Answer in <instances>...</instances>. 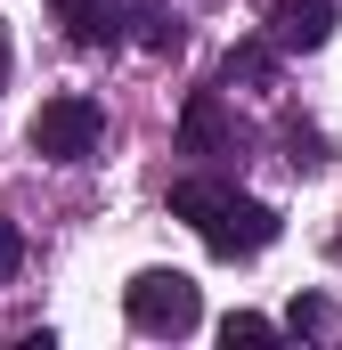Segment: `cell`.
<instances>
[{"mask_svg": "<svg viewBox=\"0 0 342 350\" xmlns=\"http://www.w3.org/2000/svg\"><path fill=\"white\" fill-rule=\"evenodd\" d=\"M277 139H285V163H302V172H310V163H326V139H318V122L285 114V122H277Z\"/></svg>", "mask_w": 342, "mask_h": 350, "instance_id": "7", "label": "cell"}, {"mask_svg": "<svg viewBox=\"0 0 342 350\" xmlns=\"http://www.w3.org/2000/svg\"><path fill=\"white\" fill-rule=\"evenodd\" d=\"M334 261H342V228H334Z\"/></svg>", "mask_w": 342, "mask_h": 350, "instance_id": "13", "label": "cell"}, {"mask_svg": "<svg viewBox=\"0 0 342 350\" xmlns=\"http://www.w3.org/2000/svg\"><path fill=\"white\" fill-rule=\"evenodd\" d=\"M25 139H33V155H49V163H90L98 139H106V114H98V98L66 90V98H49V106L33 114Z\"/></svg>", "mask_w": 342, "mask_h": 350, "instance_id": "3", "label": "cell"}, {"mask_svg": "<svg viewBox=\"0 0 342 350\" xmlns=\"http://www.w3.org/2000/svg\"><path fill=\"white\" fill-rule=\"evenodd\" d=\"M179 155H196V163L245 155V122L228 114V98H220V90H196V98L179 106Z\"/></svg>", "mask_w": 342, "mask_h": 350, "instance_id": "4", "label": "cell"}, {"mask_svg": "<svg viewBox=\"0 0 342 350\" xmlns=\"http://www.w3.org/2000/svg\"><path fill=\"white\" fill-rule=\"evenodd\" d=\"M171 212L220 253V261H245V253H269L277 245V212L261 204V196H245V187H228V179H212V172H187V179H171Z\"/></svg>", "mask_w": 342, "mask_h": 350, "instance_id": "1", "label": "cell"}, {"mask_svg": "<svg viewBox=\"0 0 342 350\" xmlns=\"http://www.w3.org/2000/svg\"><path fill=\"white\" fill-rule=\"evenodd\" d=\"M334 0H269V49H326Z\"/></svg>", "mask_w": 342, "mask_h": 350, "instance_id": "5", "label": "cell"}, {"mask_svg": "<svg viewBox=\"0 0 342 350\" xmlns=\"http://www.w3.org/2000/svg\"><path fill=\"white\" fill-rule=\"evenodd\" d=\"M0 82H8V25H0Z\"/></svg>", "mask_w": 342, "mask_h": 350, "instance_id": "12", "label": "cell"}, {"mask_svg": "<svg viewBox=\"0 0 342 350\" xmlns=\"http://www.w3.org/2000/svg\"><path fill=\"white\" fill-rule=\"evenodd\" d=\"M122 310H131L139 334H163V342H179V334L204 326V293H196L187 269H139V277L122 285Z\"/></svg>", "mask_w": 342, "mask_h": 350, "instance_id": "2", "label": "cell"}, {"mask_svg": "<svg viewBox=\"0 0 342 350\" xmlns=\"http://www.w3.org/2000/svg\"><path fill=\"white\" fill-rule=\"evenodd\" d=\"M326 326H334V301H326V293H293L285 334H326Z\"/></svg>", "mask_w": 342, "mask_h": 350, "instance_id": "9", "label": "cell"}, {"mask_svg": "<svg viewBox=\"0 0 342 350\" xmlns=\"http://www.w3.org/2000/svg\"><path fill=\"white\" fill-rule=\"evenodd\" d=\"M25 269V237H16V220H0V285Z\"/></svg>", "mask_w": 342, "mask_h": 350, "instance_id": "11", "label": "cell"}, {"mask_svg": "<svg viewBox=\"0 0 342 350\" xmlns=\"http://www.w3.org/2000/svg\"><path fill=\"white\" fill-rule=\"evenodd\" d=\"M131 25H139V41H147V49H155V57H179V41H187V33H179V25H171L163 8H155V0H147V8H139V16H131Z\"/></svg>", "mask_w": 342, "mask_h": 350, "instance_id": "8", "label": "cell"}, {"mask_svg": "<svg viewBox=\"0 0 342 350\" xmlns=\"http://www.w3.org/2000/svg\"><path fill=\"white\" fill-rule=\"evenodd\" d=\"M220 342H228V350H237V342H277V326L253 318V310H228V318H220Z\"/></svg>", "mask_w": 342, "mask_h": 350, "instance_id": "10", "label": "cell"}, {"mask_svg": "<svg viewBox=\"0 0 342 350\" xmlns=\"http://www.w3.org/2000/svg\"><path fill=\"white\" fill-rule=\"evenodd\" d=\"M269 74H277V57H269V41H237V49H228V57H220V82L237 90H269Z\"/></svg>", "mask_w": 342, "mask_h": 350, "instance_id": "6", "label": "cell"}]
</instances>
